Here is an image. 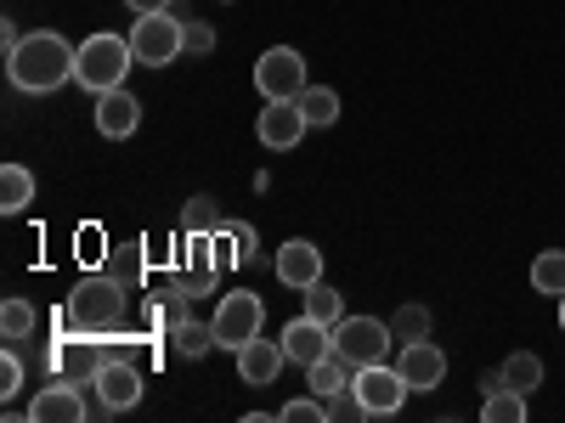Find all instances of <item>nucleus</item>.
<instances>
[{
  "mask_svg": "<svg viewBox=\"0 0 565 423\" xmlns=\"http://www.w3.org/2000/svg\"><path fill=\"white\" fill-rule=\"evenodd\" d=\"M74 45L57 34V29H34L18 40V52H7V74L18 90H29V97H52L57 85L74 79Z\"/></svg>",
  "mask_w": 565,
  "mask_h": 423,
  "instance_id": "f257e3e1",
  "label": "nucleus"
},
{
  "mask_svg": "<svg viewBox=\"0 0 565 423\" xmlns=\"http://www.w3.org/2000/svg\"><path fill=\"white\" fill-rule=\"evenodd\" d=\"M125 289L130 282L114 276V271L79 276V289L68 294V322L79 327V339H114V327L125 316Z\"/></svg>",
  "mask_w": 565,
  "mask_h": 423,
  "instance_id": "f03ea898",
  "label": "nucleus"
},
{
  "mask_svg": "<svg viewBox=\"0 0 565 423\" xmlns=\"http://www.w3.org/2000/svg\"><path fill=\"white\" fill-rule=\"evenodd\" d=\"M136 68V52H130V34H90L79 40V57H74V79L79 90H90V97H103V90H119L125 74Z\"/></svg>",
  "mask_w": 565,
  "mask_h": 423,
  "instance_id": "7ed1b4c3",
  "label": "nucleus"
},
{
  "mask_svg": "<svg viewBox=\"0 0 565 423\" xmlns=\"http://www.w3.org/2000/svg\"><path fill=\"white\" fill-rule=\"evenodd\" d=\"M130 52L141 68H170L175 57H186V18L170 12H148L130 23Z\"/></svg>",
  "mask_w": 565,
  "mask_h": 423,
  "instance_id": "20e7f679",
  "label": "nucleus"
},
{
  "mask_svg": "<svg viewBox=\"0 0 565 423\" xmlns=\"http://www.w3.org/2000/svg\"><path fill=\"white\" fill-rule=\"evenodd\" d=\"M391 345H396V334H391V322H380V316H340L334 322V356H345L351 367L385 361Z\"/></svg>",
  "mask_w": 565,
  "mask_h": 423,
  "instance_id": "39448f33",
  "label": "nucleus"
},
{
  "mask_svg": "<svg viewBox=\"0 0 565 423\" xmlns=\"http://www.w3.org/2000/svg\"><path fill=\"white\" fill-rule=\"evenodd\" d=\"M260 322H266L260 294H249V289H232V294L215 305V345L238 356L249 339H260Z\"/></svg>",
  "mask_w": 565,
  "mask_h": 423,
  "instance_id": "423d86ee",
  "label": "nucleus"
},
{
  "mask_svg": "<svg viewBox=\"0 0 565 423\" xmlns=\"http://www.w3.org/2000/svg\"><path fill=\"white\" fill-rule=\"evenodd\" d=\"M351 390L362 395L367 417H391V412H402V406H407V395H413V384L402 379V367H385V361H373V367H356Z\"/></svg>",
  "mask_w": 565,
  "mask_h": 423,
  "instance_id": "0eeeda50",
  "label": "nucleus"
},
{
  "mask_svg": "<svg viewBox=\"0 0 565 423\" xmlns=\"http://www.w3.org/2000/svg\"><path fill=\"white\" fill-rule=\"evenodd\" d=\"M255 90H260L266 102L300 97V90H306V57L295 52V45H271V52H260V63H255Z\"/></svg>",
  "mask_w": 565,
  "mask_h": 423,
  "instance_id": "6e6552de",
  "label": "nucleus"
},
{
  "mask_svg": "<svg viewBox=\"0 0 565 423\" xmlns=\"http://www.w3.org/2000/svg\"><path fill=\"white\" fill-rule=\"evenodd\" d=\"M306 113H300V97H282V102H266L260 119H255V135H260V148L271 153H295L300 141H306Z\"/></svg>",
  "mask_w": 565,
  "mask_h": 423,
  "instance_id": "1a4fd4ad",
  "label": "nucleus"
},
{
  "mask_svg": "<svg viewBox=\"0 0 565 423\" xmlns=\"http://www.w3.org/2000/svg\"><path fill=\"white\" fill-rule=\"evenodd\" d=\"M90 384H97V401L108 412H130L141 401V367H130L125 356H103V367H97Z\"/></svg>",
  "mask_w": 565,
  "mask_h": 423,
  "instance_id": "9d476101",
  "label": "nucleus"
},
{
  "mask_svg": "<svg viewBox=\"0 0 565 423\" xmlns=\"http://www.w3.org/2000/svg\"><path fill=\"white\" fill-rule=\"evenodd\" d=\"M282 350H289L295 367H317L322 356H334V327H322L317 316H295L289 327H282Z\"/></svg>",
  "mask_w": 565,
  "mask_h": 423,
  "instance_id": "9b49d317",
  "label": "nucleus"
},
{
  "mask_svg": "<svg viewBox=\"0 0 565 423\" xmlns=\"http://www.w3.org/2000/svg\"><path fill=\"white\" fill-rule=\"evenodd\" d=\"M277 282H282V289H295V294H306L311 282H322V249L306 243V238H289L277 249Z\"/></svg>",
  "mask_w": 565,
  "mask_h": 423,
  "instance_id": "f8f14e48",
  "label": "nucleus"
},
{
  "mask_svg": "<svg viewBox=\"0 0 565 423\" xmlns=\"http://www.w3.org/2000/svg\"><path fill=\"white\" fill-rule=\"evenodd\" d=\"M29 423H85V395L74 379H57V384H45L29 406Z\"/></svg>",
  "mask_w": 565,
  "mask_h": 423,
  "instance_id": "ddd939ff",
  "label": "nucleus"
},
{
  "mask_svg": "<svg viewBox=\"0 0 565 423\" xmlns=\"http://www.w3.org/2000/svg\"><path fill=\"white\" fill-rule=\"evenodd\" d=\"M282 361H289L282 339H249V345L238 350V379H244V384H255V390H266V384H277Z\"/></svg>",
  "mask_w": 565,
  "mask_h": 423,
  "instance_id": "4468645a",
  "label": "nucleus"
},
{
  "mask_svg": "<svg viewBox=\"0 0 565 423\" xmlns=\"http://www.w3.org/2000/svg\"><path fill=\"white\" fill-rule=\"evenodd\" d=\"M402 379L413 384V390H436L441 379H447V356H441V345H430V339H418V345H402Z\"/></svg>",
  "mask_w": 565,
  "mask_h": 423,
  "instance_id": "2eb2a0df",
  "label": "nucleus"
},
{
  "mask_svg": "<svg viewBox=\"0 0 565 423\" xmlns=\"http://www.w3.org/2000/svg\"><path fill=\"white\" fill-rule=\"evenodd\" d=\"M136 124H141V102L130 97V90L125 85L119 90H103V97H97V130L108 141H125V135H136Z\"/></svg>",
  "mask_w": 565,
  "mask_h": 423,
  "instance_id": "dca6fc26",
  "label": "nucleus"
},
{
  "mask_svg": "<svg viewBox=\"0 0 565 423\" xmlns=\"http://www.w3.org/2000/svg\"><path fill=\"white\" fill-rule=\"evenodd\" d=\"M351 379H356V367L345 361V356H322L317 367H306V384H311V395H340V390H351Z\"/></svg>",
  "mask_w": 565,
  "mask_h": 423,
  "instance_id": "f3484780",
  "label": "nucleus"
},
{
  "mask_svg": "<svg viewBox=\"0 0 565 423\" xmlns=\"http://www.w3.org/2000/svg\"><path fill=\"white\" fill-rule=\"evenodd\" d=\"M170 345H175L181 361H204L210 350H221V345H215V322H199V316H186L175 334H170Z\"/></svg>",
  "mask_w": 565,
  "mask_h": 423,
  "instance_id": "a211bd4d",
  "label": "nucleus"
},
{
  "mask_svg": "<svg viewBox=\"0 0 565 423\" xmlns=\"http://www.w3.org/2000/svg\"><path fill=\"white\" fill-rule=\"evenodd\" d=\"M29 204H34V170L7 164V170H0V209H7V215H23Z\"/></svg>",
  "mask_w": 565,
  "mask_h": 423,
  "instance_id": "6ab92c4d",
  "label": "nucleus"
},
{
  "mask_svg": "<svg viewBox=\"0 0 565 423\" xmlns=\"http://www.w3.org/2000/svg\"><path fill=\"white\" fill-rule=\"evenodd\" d=\"M300 113H306V124L311 130H328L340 119V90H328V85H306L300 90Z\"/></svg>",
  "mask_w": 565,
  "mask_h": 423,
  "instance_id": "aec40b11",
  "label": "nucleus"
},
{
  "mask_svg": "<svg viewBox=\"0 0 565 423\" xmlns=\"http://www.w3.org/2000/svg\"><path fill=\"white\" fill-rule=\"evenodd\" d=\"M221 226H226V215H221L215 198H186L181 204V231L186 238H210V231H221Z\"/></svg>",
  "mask_w": 565,
  "mask_h": 423,
  "instance_id": "412c9836",
  "label": "nucleus"
},
{
  "mask_svg": "<svg viewBox=\"0 0 565 423\" xmlns=\"http://www.w3.org/2000/svg\"><path fill=\"white\" fill-rule=\"evenodd\" d=\"M498 372H503V390H521V395H532V390L543 384V361H537L532 350H514Z\"/></svg>",
  "mask_w": 565,
  "mask_h": 423,
  "instance_id": "4be33fe9",
  "label": "nucleus"
},
{
  "mask_svg": "<svg viewBox=\"0 0 565 423\" xmlns=\"http://www.w3.org/2000/svg\"><path fill=\"white\" fill-rule=\"evenodd\" d=\"M532 289L537 294H565V249H543L537 260H532Z\"/></svg>",
  "mask_w": 565,
  "mask_h": 423,
  "instance_id": "5701e85b",
  "label": "nucleus"
},
{
  "mask_svg": "<svg viewBox=\"0 0 565 423\" xmlns=\"http://www.w3.org/2000/svg\"><path fill=\"white\" fill-rule=\"evenodd\" d=\"M526 417V395L521 390H492L481 401V423H521Z\"/></svg>",
  "mask_w": 565,
  "mask_h": 423,
  "instance_id": "b1692460",
  "label": "nucleus"
},
{
  "mask_svg": "<svg viewBox=\"0 0 565 423\" xmlns=\"http://www.w3.org/2000/svg\"><path fill=\"white\" fill-rule=\"evenodd\" d=\"M300 300H306V316H317L322 327H334V322L345 316V300H340V289H322V282H311V289H306Z\"/></svg>",
  "mask_w": 565,
  "mask_h": 423,
  "instance_id": "393cba45",
  "label": "nucleus"
},
{
  "mask_svg": "<svg viewBox=\"0 0 565 423\" xmlns=\"http://www.w3.org/2000/svg\"><path fill=\"white\" fill-rule=\"evenodd\" d=\"M391 334H396V345L430 339V311H424V305H402V311L391 316Z\"/></svg>",
  "mask_w": 565,
  "mask_h": 423,
  "instance_id": "a878e982",
  "label": "nucleus"
},
{
  "mask_svg": "<svg viewBox=\"0 0 565 423\" xmlns=\"http://www.w3.org/2000/svg\"><path fill=\"white\" fill-rule=\"evenodd\" d=\"M0 334H7V339H29L34 334V305L29 300H7V305H0Z\"/></svg>",
  "mask_w": 565,
  "mask_h": 423,
  "instance_id": "bb28decb",
  "label": "nucleus"
},
{
  "mask_svg": "<svg viewBox=\"0 0 565 423\" xmlns=\"http://www.w3.org/2000/svg\"><path fill=\"white\" fill-rule=\"evenodd\" d=\"M153 260H148V243H125L119 254H114V276H125L130 289H141V271H148Z\"/></svg>",
  "mask_w": 565,
  "mask_h": 423,
  "instance_id": "cd10ccee",
  "label": "nucleus"
},
{
  "mask_svg": "<svg viewBox=\"0 0 565 423\" xmlns=\"http://www.w3.org/2000/svg\"><path fill=\"white\" fill-rule=\"evenodd\" d=\"M277 417H282V423H328V401H322V395H317V401H306V395H300V401H282Z\"/></svg>",
  "mask_w": 565,
  "mask_h": 423,
  "instance_id": "c85d7f7f",
  "label": "nucleus"
},
{
  "mask_svg": "<svg viewBox=\"0 0 565 423\" xmlns=\"http://www.w3.org/2000/svg\"><path fill=\"white\" fill-rule=\"evenodd\" d=\"M356 417H367V406H362V395H356V390L328 395V423H356Z\"/></svg>",
  "mask_w": 565,
  "mask_h": 423,
  "instance_id": "c756f323",
  "label": "nucleus"
},
{
  "mask_svg": "<svg viewBox=\"0 0 565 423\" xmlns=\"http://www.w3.org/2000/svg\"><path fill=\"white\" fill-rule=\"evenodd\" d=\"M215 52V29L199 23V18H186V57H210Z\"/></svg>",
  "mask_w": 565,
  "mask_h": 423,
  "instance_id": "7c9ffc66",
  "label": "nucleus"
},
{
  "mask_svg": "<svg viewBox=\"0 0 565 423\" xmlns=\"http://www.w3.org/2000/svg\"><path fill=\"white\" fill-rule=\"evenodd\" d=\"M226 238L238 243V254H244V265L255 260V226H244V220H226Z\"/></svg>",
  "mask_w": 565,
  "mask_h": 423,
  "instance_id": "2f4dec72",
  "label": "nucleus"
},
{
  "mask_svg": "<svg viewBox=\"0 0 565 423\" xmlns=\"http://www.w3.org/2000/svg\"><path fill=\"white\" fill-rule=\"evenodd\" d=\"M18 390H23V361L7 356V361H0V395H18Z\"/></svg>",
  "mask_w": 565,
  "mask_h": 423,
  "instance_id": "473e14b6",
  "label": "nucleus"
},
{
  "mask_svg": "<svg viewBox=\"0 0 565 423\" xmlns=\"http://www.w3.org/2000/svg\"><path fill=\"white\" fill-rule=\"evenodd\" d=\"M125 7H130L136 18H148V12H170V7H175V0H125Z\"/></svg>",
  "mask_w": 565,
  "mask_h": 423,
  "instance_id": "72a5a7b5",
  "label": "nucleus"
},
{
  "mask_svg": "<svg viewBox=\"0 0 565 423\" xmlns=\"http://www.w3.org/2000/svg\"><path fill=\"white\" fill-rule=\"evenodd\" d=\"M18 40H23L18 23H0V45H7V52H18Z\"/></svg>",
  "mask_w": 565,
  "mask_h": 423,
  "instance_id": "f704fd0d",
  "label": "nucleus"
},
{
  "mask_svg": "<svg viewBox=\"0 0 565 423\" xmlns=\"http://www.w3.org/2000/svg\"><path fill=\"white\" fill-rule=\"evenodd\" d=\"M559 334H565V294H559Z\"/></svg>",
  "mask_w": 565,
  "mask_h": 423,
  "instance_id": "c9c22d12",
  "label": "nucleus"
}]
</instances>
